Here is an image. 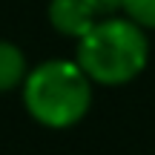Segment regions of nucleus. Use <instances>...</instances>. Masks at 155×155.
<instances>
[{"label": "nucleus", "mask_w": 155, "mask_h": 155, "mask_svg": "<svg viewBox=\"0 0 155 155\" xmlns=\"http://www.w3.org/2000/svg\"><path fill=\"white\" fill-rule=\"evenodd\" d=\"M75 61L98 86H124L135 81L150 63L147 29L127 15L95 20V26L78 40Z\"/></svg>", "instance_id": "nucleus-1"}, {"label": "nucleus", "mask_w": 155, "mask_h": 155, "mask_svg": "<svg viewBox=\"0 0 155 155\" xmlns=\"http://www.w3.org/2000/svg\"><path fill=\"white\" fill-rule=\"evenodd\" d=\"M29 75L26 55L17 43L0 40V92H12L15 86H23Z\"/></svg>", "instance_id": "nucleus-4"}, {"label": "nucleus", "mask_w": 155, "mask_h": 155, "mask_svg": "<svg viewBox=\"0 0 155 155\" xmlns=\"http://www.w3.org/2000/svg\"><path fill=\"white\" fill-rule=\"evenodd\" d=\"M86 6L95 12V17H112L121 12V0H86Z\"/></svg>", "instance_id": "nucleus-6"}, {"label": "nucleus", "mask_w": 155, "mask_h": 155, "mask_svg": "<svg viewBox=\"0 0 155 155\" xmlns=\"http://www.w3.org/2000/svg\"><path fill=\"white\" fill-rule=\"evenodd\" d=\"M121 12L144 29H155V0H121Z\"/></svg>", "instance_id": "nucleus-5"}, {"label": "nucleus", "mask_w": 155, "mask_h": 155, "mask_svg": "<svg viewBox=\"0 0 155 155\" xmlns=\"http://www.w3.org/2000/svg\"><path fill=\"white\" fill-rule=\"evenodd\" d=\"M46 15H49V23L55 26V32L75 40H81L98 20L95 12L86 6V0H49Z\"/></svg>", "instance_id": "nucleus-3"}, {"label": "nucleus", "mask_w": 155, "mask_h": 155, "mask_svg": "<svg viewBox=\"0 0 155 155\" xmlns=\"http://www.w3.org/2000/svg\"><path fill=\"white\" fill-rule=\"evenodd\" d=\"M92 78L78 61H43L23 81V106L46 129H69L92 106Z\"/></svg>", "instance_id": "nucleus-2"}]
</instances>
